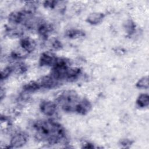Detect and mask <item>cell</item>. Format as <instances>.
<instances>
[{
	"instance_id": "obj_1",
	"label": "cell",
	"mask_w": 149,
	"mask_h": 149,
	"mask_svg": "<svg viewBox=\"0 0 149 149\" xmlns=\"http://www.w3.org/2000/svg\"><path fill=\"white\" fill-rule=\"evenodd\" d=\"M36 139L47 142L49 144H56L66 140L65 130L63 126L52 120H40L33 126Z\"/></svg>"
},
{
	"instance_id": "obj_2",
	"label": "cell",
	"mask_w": 149,
	"mask_h": 149,
	"mask_svg": "<svg viewBox=\"0 0 149 149\" xmlns=\"http://www.w3.org/2000/svg\"><path fill=\"white\" fill-rule=\"evenodd\" d=\"M76 92L73 90L65 91L56 98V102L65 112H74L76 107L80 101Z\"/></svg>"
},
{
	"instance_id": "obj_3",
	"label": "cell",
	"mask_w": 149,
	"mask_h": 149,
	"mask_svg": "<svg viewBox=\"0 0 149 149\" xmlns=\"http://www.w3.org/2000/svg\"><path fill=\"white\" fill-rule=\"evenodd\" d=\"M56 102L48 100H44L40 104V109L44 115L52 116L56 113Z\"/></svg>"
},
{
	"instance_id": "obj_4",
	"label": "cell",
	"mask_w": 149,
	"mask_h": 149,
	"mask_svg": "<svg viewBox=\"0 0 149 149\" xmlns=\"http://www.w3.org/2000/svg\"><path fill=\"white\" fill-rule=\"evenodd\" d=\"M27 136L24 132H17L12 137L10 141V147L19 148L23 146L27 141Z\"/></svg>"
},
{
	"instance_id": "obj_5",
	"label": "cell",
	"mask_w": 149,
	"mask_h": 149,
	"mask_svg": "<svg viewBox=\"0 0 149 149\" xmlns=\"http://www.w3.org/2000/svg\"><path fill=\"white\" fill-rule=\"evenodd\" d=\"M57 57L49 52H43L40 58L39 64L41 66H52Z\"/></svg>"
},
{
	"instance_id": "obj_6",
	"label": "cell",
	"mask_w": 149,
	"mask_h": 149,
	"mask_svg": "<svg viewBox=\"0 0 149 149\" xmlns=\"http://www.w3.org/2000/svg\"><path fill=\"white\" fill-rule=\"evenodd\" d=\"M91 109V104L90 102L86 98H82L77 103L76 107L75 112L80 115H86L89 112Z\"/></svg>"
},
{
	"instance_id": "obj_7",
	"label": "cell",
	"mask_w": 149,
	"mask_h": 149,
	"mask_svg": "<svg viewBox=\"0 0 149 149\" xmlns=\"http://www.w3.org/2000/svg\"><path fill=\"white\" fill-rule=\"evenodd\" d=\"M20 45L24 51L30 53L33 52L36 47V41L30 37H24L21 39L20 41Z\"/></svg>"
},
{
	"instance_id": "obj_8",
	"label": "cell",
	"mask_w": 149,
	"mask_h": 149,
	"mask_svg": "<svg viewBox=\"0 0 149 149\" xmlns=\"http://www.w3.org/2000/svg\"><path fill=\"white\" fill-rule=\"evenodd\" d=\"M60 81L54 78L50 74L44 76L40 81L41 87L45 88H53L59 84Z\"/></svg>"
},
{
	"instance_id": "obj_9",
	"label": "cell",
	"mask_w": 149,
	"mask_h": 149,
	"mask_svg": "<svg viewBox=\"0 0 149 149\" xmlns=\"http://www.w3.org/2000/svg\"><path fill=\"white\" fill-rule=\"evenodd\" d=\"M105 15L101 12H93L91 13L87 17L86 22L92 25H97L101 23Z\"/></svg>"
},
{
	"instance_id": "obj_10",
	"label": "cell",
	"mask_w": 149,
	"mask_h": 149,
	"mask_svg": "<svg viewBox=\"0 0 149 149\" xmlns=\"http://www.w3.org/2000/svg\"><path fill=\"white\" fill-rule=\"evenodd\" d=\"M52 29V28L51 27V25L45 22H41L37 27V31L41 37L46 38L48 36L50 32H51Z\"/></svg>"
},
{
	"instance_id": "obj_11",
	"label": "cell",
	"mask_w": 149,
	"mask_h": 149,
	"mask_svg": "<svg viewBox=\"0 0 149 149\" xmlns=\"http://www.w3.org/2000/svg\"><path fill=\"white\" fill-rule=\"evenodd\" d=\"M81 74V69L79 68H69L66 73L65 80L67 81H74Z\"/></svg>"
},
{
	"instance_id": "obj_12",
	"label": "cell",
	"mask_w": 149,
	"mask_h": 149,
	"mask_svg": "<svg viewBox=\"0 0 149 149\" xmlns=\"http://www.w3.org/2000/svg\"><path fill=\"white\" fill-rule=\"evenodd\" d=\"M136 104L140 108H146L149 105V96L147 94H141L136 100Z\"/></svg>"
},
{
	"instance_id": "obj_13",
	"label": "cell",
	"mask_w": 149,
	"mask_h": 149,
	"mask_svg": "<svg viewBox=\"0 0 149 149\" xmlns=\"http://www.w3.org/2000/svg\"><path fill=\"white\" fill-rule=\"evenodd\" d=\"M66 36L69 38H78L85 36L84 31L78 29H70L66 32Z\"/></svg>"
},
{
	"instance_id": "obj_14",
	"label": "cell",
	"mask_w": 149,
	"mask_h": 149,
	"mask_svg": "<svg viewBox=\"0 0 149 149\" xmlns=\"http://www.w3.org/2000/svg\"><path fill=\"white\" fill-rule=\"evenodd\" d=\"M41 87L40 83L36 81H30L23 86V90L26 92L32 93L39 90Z\"/></svg>"
},
{
	"instance_id": "obj_15",
	"label": "cell",
	"mask_w": 149,
	"mask_h": 149,
	"mask_svg": "<svg viewBox=\"0 0 149 149\" xmlns=\"http://www.w3.org/2000/svg\"><path fill=\"white\" fill-rule=\"evenodd\" d=\"M136 87L140 89H147L148 88V76H144L138 80L136 84Z\"/></svg>"
},
{
	"instance_id": "obj_16",
	"label": "cell",
	"mask_w": 149,
	"mask_h": 149,
	"mask_svg": "<svg viewBox=\"0 0 149 149\" xmlns=\"http://www.w3.org/2000/svg\"><path fill=\"white\" fill-rule=\"evenodd\" d=\"M14 70L13 66H7L5 68H4L1 73V81L6 79L10 74L12 73V72Z\"/></svg>"
},
{
	"instance_id": "obj_17",
	"label": "cell",
	"mask_w": 149,
	"mask_h": 149,
	"mask_svg": "<svg viewBox=\"0 0 149 149\" xmlns=\"http://www.w3.org/2000/svg\"><path fill=\"white\" fill-rule=\"evenodd\" d=\"M125 30L127 32V33L129 35H131L133 34L135 31L136 29V24L134 23L132 20H128L125 23Z\"/></svg>"
},
{
	"instance_id": "obj_18",
	"label": "cell",
	"mask_w": 149,
	"mask_h": 149,
	"mask_svg": "<svg viewBox=\"0 0 149 149\" xmlns=\"http://www.w3.org/2000/svg\"><path fill=\"white\" fill-rule=\"evenodd\" d=\"M58 1H46L44 3V6L46 8H49V9H54L56 7Z\"/></svg>"
},
{
	"instance_id": "obj_19",
	"label": "cell",
	"mask_w": 149,
	"mask_h": 149,
	"mask_svg": "<svg viewBox=\"0 0 149 149\" xmlns=\"http://www.w3.org/2000/svg\"><path fill=\"white\" fill-rule=\"evenodd\" d=\"M120 144L125 147H128V146H130L132 144V141L129 139H123L121 140Z\"/></svg>"
},
{
	"instance_id": "obj_20",
	"label": "cell",
	"mask_w": 149,
	"mask_h": 149,
	"mask_svg": "<svg viewBox=\"0 0 149 149\" xmlns=\"http://www.w3.org/2000/svg\"><path fill=\"white\" fill-rule=\"evenodd\" d=\"M52 46L54 48L57 49H60L62 47V44L60 41L55 40L52 43Z\"/></svg>"
},
{
	"instance_id": "obj_21",
	"label": "cell",
	"mask_w": 149,
	"mask_h": 149,
	"mask_svg": "<svg viewBox=\"0 0 149 149\" xmlns=\"http://www.w3.org/2000/svg\"><path fill=\"white\" fill-rule=\"evenodd\" d=\"M3 93H5V91H3L2 88H1V94H0L1 99V100L3 98Z\"/></svg>"
}]
</instances>
